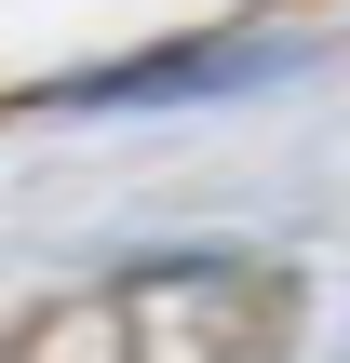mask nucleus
Wrapping results in <instances>:
<instances>
[{"label":"nucleus","mask_w":350,"mask_h":363,"mask_svg":"<svg viewBox=\"0 0 350 363\" xmlns=\"http://www.w3.org/2000/svg\"><path fill=\"white\" fill-rule=\"evenodd\" d=\"M310 67V40L283 27H202V40H148V54H108V67H67L40 81V108H202V94H256Z\"/></svg>","instance_id":"obj_1"}]
</instances>
